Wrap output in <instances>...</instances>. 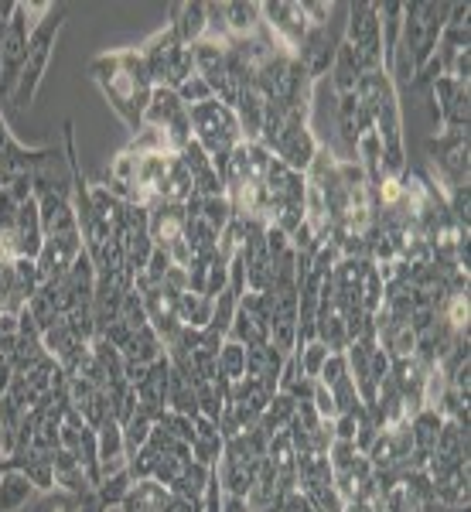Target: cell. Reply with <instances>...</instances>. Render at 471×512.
I'll list each match as a JSON object with an SVG mask.
<instances>
[{
	"mask_svg": "<svg viewBox=\"0 0 471 512\" xmlns=\"http://www.w3.org/2000/svg\"><path fill=\"white\" fill-rule=\"evenodd\" d=\"M188 120H192V137L205 147V154L212 158V168L222 175L229 158H233V151L243 144L233 106L219 103V99H209V103H202V106H192Z\"/></svg>",
	"mask_w": 471,
	"mask_h": 512,
	"instance_id": "2",
	"label": "cell"
},
{
	"mask_svg": "<svg viewBox=\"0 0 471 512\" xmlns=\"http://www.w3.org/2000/svg\"><path fill=\"white\" fill-rule=\"evenodd\" d=\"M376 18H379V38H383V69H390L393 52L403 35V4H396V0L376 4Z\"/></svg>",
	"mask_w": 471,
	"mask_h": 512,
	"instance_id": "15",
	"label": "cell"
},
{
	"mask_svg": "<svg viewBox=\"0 0 471 512\" xmlns=\"http://www.w3.org/2000/svg\"><path fill=\"white\" fill-rule=\"evenodd\" d=\"M52 465H55V489L72 492V495H79V499L93 492V485H89V478H86V472H82V465L76 461V454L72 451L59 448L52 458Z\"/></svg>",
	"mask_w": 471,
	"mask_h": 512,
	"instance_id": "14",
	"label": "cell"
},
{
	"mask_svg": "<svg viewBox=\"0 0 471 512\" xmlns=\"http://www.w3.org/2000/svg\"><path fill=\"white\" fill-rule=\"evenodd\" d=\"M137 52H140V59H144V69H147V76H151L154 86L178 89L181 82H188L195 76L192 48L181 45V41L171 35V28L154 31V35L147 38Z\"/></svg>",
	"mask_w": 471,
	"mask_h": 512,
	"instance_id": "4",
	"label": "cell"
},
{
	"mask_svg": "<svg viewBox=\"0 0 471 512\" xmlns=\"http://www.w3.org/2000/svg\"><path fill=\"white\" fill-rule=\"evenodd\" d=\"M96 448H99V478H110L127 472V448H123V424L117 417H106L96 427Z\"/></svg>",
	"mask_w": 471,
	"mask_h": 512,
	"instance_id": "10",
	"label": "cell"
},
{
	"mask_svg": "<svg viewBox=\"0 0 471 512\" xmlns=\"http://www.w3.org/2000/svg\"><path fill=\"white\" fill-rule=\"evenodd\" d=\"M222 21H226V31L233 41L260 35L263 28L260 4H222Z\"/></svg>",
	"mask_w": 471,
	"mask_h": 512,
	"instance_id": "13",
	"label": "cell"
},
{
	"mask_svg": "<svg viewBox=\"0 0 471 512\" xmlns=\"http://www.w3.org/2000/svg\"><path fill=\"white\" fill-rule=\"evenodd\" d=\"M175 93H178L181 103L188 106V110H192V106L209 103V99H216V96H212V89H209V82H205L202 76H198V72H195V76L188 79V82H181V86L175 89Z\"/></svg>",
	"mask_w": 471,
	"mask_h": 512,
	"instance_id": "26",
	"label": "cell"
},
{
	"mask_svg": "<svg viewBox=\"0 0 471 512\" xmlns=\"http://www.w3.org/2000/svg\"><path fill=\"white\" fill-rule=\"evenodd\" d=\"M123 151H130L134 158H147V154H175L171 151L168 134L157 130V127H147V123H140V130L130 137V144L123 147Z\"/></svg>",
	"mask_w": 471,
	"mask_h": 512,
	"instance_id": "20",
	"label": "cell"
},
{
	"mask_svg": "<svg viewBox=\"0 0 471 512\" xmlns=\"http://www.w3.org/2000/svg\"><path fill=\"white\" fill-rule=\"evenodd\" d=\"M216 373L222 383H239V379H246V345L233 342V338H226V342L219 345V355H216Z\"/></svg>",
	"mask_w": 471,
	"mask_h": 512,
	"instance_id": "19",
	"label": "cell"
},
{
	"mask_svg": "<svg viewBox=\"0 0 471 512\" xmlns=\"http://www.w3.org/2000/svg\"><path fill=\"white\" fill-rule=\"evenodd\" d=\"M31 31H35V21H31L28 7L14 4L11 18H7V31H4V48H0V99L11 103L14 86L21 79L24 59H28V41Z\"/></svg>",
	"mask_w": 471,
	"mask_h": 512,
	"instance_id": "6",
	"label": "cell"
},
{
	"mask_svg": "<svg viewBox=\"0 0 471 512\" xmlns=\"http://www.w3.org/2000/svg\"><path fill=\"white\" fill-rule=\"evenodd\" d=\"M82 499H86V495H82ZM82 499L72 492H62V489H48V492H38L24 512H79Z\"/></svg>",
	"mask_w": 471,
	"mask_h": 512,
	"instance_id": "21",
	"label": "cell"
},
{
	"mask_svg": "<svg viewBox=\"0 0 471 512\" xmlns=\"http://www.w3.org/2000/svg\"><path fill=\"white\" fill-rule=\"evenodd\" d=\"M171 35H175L181 45L192 48L205 38V28H209V14H205V4H171V21H168Z\"/></svg>",
	"mask_w": 471,
	"mask_h": 512,
	"instance_id": "11",
	"label": "cell"
},
{
	"mask_svg": "<svg viewBox=\"0 0 471 512\" xmlns=\"http://www.w3.org/2000/svg\"><path fill=\"white\" fill-rule=\"evenodd\" d=\"M342 379H349V362H345V352H332L325 366H321V376L314 379V383H321L325 390H332V386H338Z\"/></svg>",
	"mask_w": 471,
	"mask_h": 512,
	"instance_id": "27",
	"label": "cell"
},
{
	"mask_svg": "<svg viewBox=\"0 0 471 512\" xmlns=\"http://www.w3.org/2000/svg\"><path fill=\"white\" fill-rule=\"evenodd\" d=\"M294 355H297V362H301V373L308 376V379H318L321 376V366H325L328 355H332V352H328L325 345H321L318 338H314V342H304Z\"/></svg>",
	"mask_w": 471,
	"mask_h": 512,
	"instance_id": "24",
	"label": "cell"
},
{
	"mask_svg": "<svg viewBox=\"0 0 471 512\" xmlns=\"http://www.w3.org/2000/svg\"><path fill=\"white\" fill-rule=\"evenodd\" d=\"M185 226H188L185 205L161 202V198H154V202L147 205V233H151L154 246H164V250H168L175 239L185 236Z\"/></svg>",
	"mask_w": 471,
	"mask_h": 512,
	"instance_id": "9",
	"label": "cell"
},
{
	"mask_svg": "<svg viewBox=\"0 0 471 512\" xmlns=\"http://www.w3.org/2000/svg\"><path fill=\"white\" fill-rule=\"evenodd\" d=\"M4 465H7V461H0V472H4Z\"/></svg>",
	"mask_w": 471,
	"mask_h": 512,
	"instance_id": "30",
	"label": "cell"
},
{
	"mask_svg": "<svg viewBox=\"0 0 471 512\" xmlns=\"http://www.w3.org/2000/svg\"><path fill=\"white\" fill-rule=\"evenodd\" d=\"M468 294L465 291H451L448 304H444V321L454 335H468Z\"/></svg>",
	"mask_w": 471,
	"mask_h": 512,
	"instance_id": "25",
	"label": "cell"
},
{
	"mask_svg": "<svg viewBox=\"0 0 471 512\" xmlns=\"http://www.w3.org/2000/svg\"><path fill=\"white\" fill-rule=\"evenodd\" d=\"M444 21H448V4H403V35H400V41L413 55L417 72L437 55Z\"/></svg>",
	"mask_w": 471,
	"mask_h": 512,
	"instance_id": "5",
	"label": "cell"
},
{
	"mask_svg": "<svg viewBox=\"0 0 471 512\" xmlns=\"http://www.w3.org/2000/svg\"><path fill=\"white\" fill-rule=\"evenodd\" d=\"M294 417H297V400L291 393H274L270 396V403H267V410L260 414V431L267 434V437H274L277 431H287V427L294 424Z\"/></svg>",
	"mask_w": 471,
	"mask_h": 512,
	"instance_id": "16",
	"label": "cell"
},
{
	"mask_svg": "<svg viewBox=\"0 0 471 512\" xmlns=\"http://www.w3.org/2000/svg\"><path fill=\"white\" fill-rule=\"evenodd\" d=\"M38 495V485L31 482L21 468H14L11 461L0 472V512H24L28 502Z\"/></svg>",
	"mask_w": 471,
	"mask_h": 512,
	"instance_id": "12",
	"label": "cell"
},
{
	"mask_svg": "<svg viewBox=\"0 0 471 512\" xmlns=\"http://www.w3.org/2000/svg\"><path fill=\"white\" fill-rule=\"evenodd\" d=\"M11 383H14V366L7 359H0V396H7Z\"/></svg>",
	"mask_w": 471,
	"mask_h": 512,
	"instance_id": "28",
	"label": "cell"
},
{
	"mask_svg": "<svg viewBox=\"0 0 471 512\" xmlns=\"http://www.w3.org/2000/svg\"><path fill=\"white\" fill-rule=\"evenodd\" d=\"M134 489V478L130 472H117L110 478H99V485L93 489V495L99 499V506H123V499Z\"/></svg>",
	"mask_w": 471,
	"mask_h": 512,
	"instance_id": "22",
	"label": "cell"
},
{
	"mask_svg": "<svg viewBox=\"0 0 471 512\" xmlns=\"http://www.w3.org/2000/svg\"><path fill=\"white\" fill-rule=\"evenodd\" d=\"M212 478V468L198 465V461H188L185 472L175 478V485H171V495H178V499H188V502H198L202 506V495H205V485H209Z\"/></svg>",
	"mask_w": 471,
	"mask_h": 512,
	"instance_id": "18",
	"label": "cell"
},
{
	"mask_svg": "<svg viewBox=\"0 0 471 512\" xmlns=\"http://www.w3.org/2000/svg\"><path fill=\"white\" fill-rule=\"evenodd\" d=\"M154 434V420L144 417V414H134L123 424V448H127V458L130 454H137L140 448H147V441H151Z\"/></svg>",
	"mask_w": 471,
	"mask_h": 512,
	"instance_id": "23",
	"label": "cell"
},
{
	"mask_svg": "<svg viewBox=\"0 0 471 512\" xmlns=\"http://www.w3.org/2000/svg\"><path fill=\"white\" fill-rule=\"evenodd\" d=\"M89 76L103 89L113 113L130 127V134H137L140 123H144V106L154 93V82L147 76L137 48H117V52L96 55L89 62Z\"/></svg>",
	"mask_w": 471,
	"mask_h": 512,
	"instance_id": "1",
	"label": "cell"
},
{
	"mask_svg": "<svg viewBox=\"0 0 471 512\" xmlns=\"http://www.w3.org/2000/svg\"><path fill=\"white\" fill-rule=\"evenodd\" d=\"M212 308H216V301L205 294H192V291L178 294V325L202 332V328L212 325Z\"/></svg>",
	"mask_w": 471,
	"mask_h": 512,
	"instance_id": "17",
	"label": "cell"
},
{
	"mask_svg": "<svg viewBox=\"0 0 471 512\" xmlns=\"http://www.w3.org/2000/svg\"><path fill=\"white\" fill-rule=\"evenodd\" d=\"M14 4H0V48H4V31H7V18H11Z\"/></svg>",
	"mask_w": 471,
	"mask_h": 512,
	"instance_id": "29",
	"label": "cell"
},
{
	"mask_svg": "<svg viewBox=\"0 0 471 512\" xmlns=\"http://www.w3.org/2000/svg\"><path fill=\"white\" fill-rule=\"evenodd\" d=\"M342 38L359 55L362 69L376 72L383 69V38H379V18L376 4H349V21H345Z\"/></svg>",
	"mask_w": 471,
	"mask_h": 512,
	"instance_id": "7",
	"label": "cell"
},
{
	"mask_svg": "<svg viewBox=\"0 0 471 512\" xmlns=\"http://www.w3.org/2000/svg\"><path fill=\"white\" fill-rule=\"evenodd\" d=\"M65 24V7H52L48 18H41L31 31V41H28V59H24V69H21V79L14 86V96H11V106L14 110H28L35 103L41 82H45V72H48V62H52V52H55V41H59V31Z\"/></svg>",
	"mask_w": 471,
	"mask_h": 512,
	"instance_id": "3",
	"label": "cell"
},
{
	"mask_svg": "<svg viewBox=\"0 0 471 512\" xmlns=\"http://www.w3.org/2000/svg\"><path fill=\"white\" fill-rule=\"evenodd\" d=\"M263 14V28L274 35L287 52H297L301 38L308 35V21H304L301 4H291V0H277V4H260Z\"/></svg>",
	"mask_w": 471,
	"mask_h": 512,
	"instance_id": "8",
	"label": "cell"
}]
</instances>
